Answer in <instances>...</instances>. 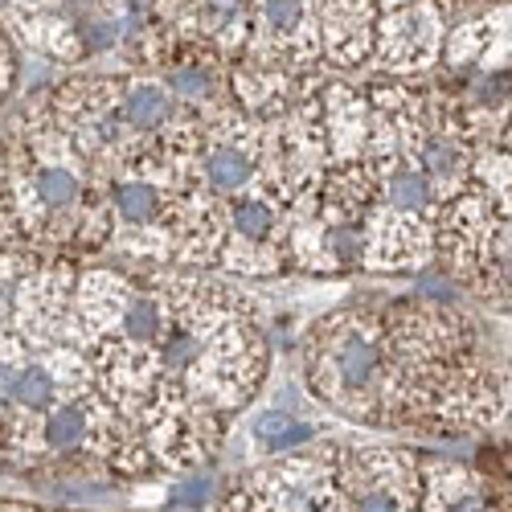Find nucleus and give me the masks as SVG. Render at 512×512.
<instances>
[{
    "instance_id": "423d86ee",
    "label": "nucleus",
    "mask_w": 512,
    "mask_h": 512,
    "mask_svg": "<svg viewBox=\"0 0 512 512\" xmlns=\"http://www.w3.org/2000/svg\"><path fill=\"white\" fill-rule=\"evenodd\" d=\"M373 0H312L320 46L336 62H361L373 50Z\"/></svg>"
},
{
    "instance_id": "9d476101",
    "label": "nucleus",
    "mask_w": 512,
    "mask_h": 512,
    "mask_svg": "<svg viewBox=\"0 0 512 512\" xmlns=\"http://www.w3.org/2000/svg\"><path fill=\"white\" fill-rule=\"evenodd\" d=\"M168 91L177 95L181 107H209L222 99V87H226V74L218 66V58H213L209 50H193L185 58L173 62V70H168Z\"/></svg>"
},
{
    "instance_id": "39448f33",
    "label": "nucleus",
    "mask_w": 512,
    "mask_h": 512,
    "mask_svg": "<svg viewBox=\"0 0 512 512\" xmlns=\"http://www.w3.org/2000/svg\"><path fill=\"white\" fill-rule=\"evenodd\" d=\"M107 209H111V218L132 234H168L173 193H168V185L156 173L132 164L107 185Z\"/></svg>"
},
{
    "instance_id": "7ed1b4c3",
    "label": "nucleus",
    "mask_w": 512,
    "mask_h": 512,
    "mask_svg": "<svg viewBox=\"0 0 512 512\" xmlns=\"http://www.w3.org/2000/svg\"><path fill=\"white\" fill-rule=\"evenodd\" d=\"M287 197L254 185L226 201V242H222V259L226 267L238 271H275L283 259V246L291 242L287 226Z\"/></svg>"
},
{
    "instance_id": "dca6fc26",
    "label": "nucleus",
    "mask_w": 512,
    "mask_h": 512,
    "mask_svg": "<svg viewBox=\"0 0 512 512\" xmlns=\"http://www.w3.org/2000/svg\"><path fill=\"white\" fill-rule=\"evenodd\" d=\"M0 512H41V508H21V504H5Z\"/></svg>"
},
{
    "instance_id": "f8f14e48",
    "label": "nucleus",
    "mask_w": 512,
    "mask_h": 512,
    "mask_svg": "<svg viewBox=\"0 0 512 512\" xmlns=\"http://www.w3.org/2000/svg\"><path fill=\"white\" fill-rule=\"evenodd\" d=\"M312 435H316L312 422L295 418L279 406H271V410H263L259 418H254V443H259L263 455H291L295 447L312 443Z\"/></svg>"
},
{
    "instance_id": "0eeeda50",
    "label": "nucleus",
    "mask_w": 512,
    "mask_h": 512,
    "mask_svg": "<svg viewBox=\"0 0 512 512\" xmlns=\"http://www.w3.org/2000/svg\"><path fill=\"white\" fill-rule=\"evenodd\" d=\"M377 168V205L390 209V213H402V218H435L439 209V197L431 189L418 168L406 160V156H386V160H373Z\"/></svg>"
},
{
    "instance_id": "ddd939ff",
    "label": "nucleus",
    "mask_w": 512,
    "mask_h": 512,
    "mask_svg": "<svg viewBox=\"0 0 512 512\" xmlns=\"http://www.w3.org/2000/svg\"><path fill=\"white\" fill-rule=\"evenodd\" d=\"M193 25L205 37L238 41L250 29V0H193Z\"/></svg>"
},
{
    "instance_id": "4468645a",
    "label": "nucleus",
    "mask_w": 512,
    "mask_h": 512,
    "mask_svg": "<svg viewBox=\"0 0 512 512\" xmlns=\"http://www.w3.org/2000/svg\"><path fill=\"white\" fill-rule=\"evenodd\" d=\"M209 492H213V480L201 472V476H189L185 484H177V492L168 496V512H201L209 504Z\"/></svg>"
},
{
    "instance_id": "6e6552de",
    "label": "nucleus",
    "mask_w": 512,
    "mask_h": 512,
    "mask_svg": "<svg viewBox=\"0 0 512 512\" xmlns=\"http://www.w3.org/2000/svg\"><path fill=\"white\" fill-rule=\"evenodd\" d=\"M422 512H496L488 484L463 467L426 463L422 467Z\"/></svg>"
},
{
    "instance_id": "f03ea898",
    "label": "nucleus",
    "mask_w": 512,
    "mask_h": 512,
    "mask_svg": "<svg viewBox=\"0 0 512 512\" xmlns=\"http://www.w3.org/2000/svg\"><path fill=\"white\" fill-rule=\"evenodd\" d=\"M336 500L332 455H300L259 472L226 512H336Z\"/></svg>"
},
{
    "instance_id": "20e7f679",
    "label": "nucleus",
    "mask_w": 512,
    "mask_h": 512,
    "mask_svg": "<svg viewBox=\"0 0 512 512\" xmlns=\"http://www.w3.org/2000/svg\"><path fill=\"white\" fill-rule=\"evenodd\" d=\"M377 58L386 62V70H422L431 66L443 41V21L439 9L426 0H410L402 9H390L386 21L373 33Z\"/></svg>"
},
{
    "instance_id": "f3484780",
    "label": "nucleus",
    "mask_w": 512,
    "mask_h": 512,
    "mask_svg": "<svg viewBox=\"0 0 512 512\" xmlns=\"http://www.w3.org/2000/svg\"><path fill=\"white\" fill-rule=\"evenodd\" d=\"M508 156H512V127H508Z\"/></svg>"
},
{
    "instance_id": "f257e3e1",
    "label": "nucleus",
    "mask_w": 512,
    "mask_h": 512,
    "mask_svg": "<svg viewBox=\"0 0 512 512\" xmlns=\"http://www.w3.org/2000/svg\"><path fill=\"white\" fill-rule=\"evenodd\" d=\"M312 386L345 414L386 418L394 414V345L390 328L369 316H332L316 328Z\"/></svg>"
},
{
    "instance_id": "9b49d317",
    "label": "nucleus",
    "mask_w": 512,
    "mask_h": 512,
    "mask_svg": "<svg viewBox=\"0 0 512 512\" xmlns=\"http://www.w3.org/2000/svg\"><path fill=\"white\" fill-rule=\"evenodd\" d=\"M254 5V29L259 41H267V50H295L304 41L308 29H316L312 21V0H250Z\"/></svg>"
},
{
    "instance_id": "1a4fd4ad",
    "label": "nucleus",
    "mask_w": 512,
    "mask_h": 512,
    "mask_svg": "<svg viewBox=\"0 0 512 512\" xmlns=\"http://www.w3.org/2000/svg\"><path fill=\"white\" fill-rule=\"evenodd\" d=\"M119 115H123L127 127H132V136L144 144V140H160L164 132H173L181 103L164 82H148V78L144 82H123L119 87Z\"/></svg>"
},
{
    "instance_id": "2eb2a0df",
    "label": "nucleus",
    "mask_w": 512,
    "mask_h": 512,
    "mask_svg": "<svg viewBox=\"0 0 512 512\" xmlns=\"http://www.w3.org/2000/svg\"><path fill=\"white\" fill-rule=\"evenodd\" d=\"M373 5H381V9H402V5H410V0H373Z\"/></svg>"
}]
</instances>
